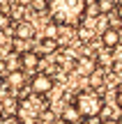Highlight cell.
Listing matches in <instances>:
<instances>
[{
	"instance_id": "1",
	"label": "cell",
	"mask_w": 122,
	"mask_h": 124,
	"mask_svg": "<svg viewBox=\"0 0 122 124\" xmlns=\"http://www.w3.org/2000/svg\"><path fill=\"white\" fill-rule=\"evenodd\" d=\"M46 9L51 14V23L74 28V25L83 23L88 5H85V0H49Z\"/></svg>"
},
{
	"instance_id": "5",
	"label": "cell",
	"mask_w": 122,
	"mask_h": 124,
	"mask_svg": "<svg viewBox=\"0 0 122 124\" xmlns=\"http://www.w3.org/2000/svg\"><path fill=\"white\" fill-rule=\"evenodd\" d=\"M120 41H122V35H120L118 28H106V30L101 32V44H104V48L113 51V48L120 46Z\"/></svg>"
},
{
	"instance_id": "24",
	"label": "cell",
	"mask_w": 122,
	"mask_h": 124,
	"mask_svg": "<svg viewBox=\"0 0 122 124\" xmlns=\"http://www.w3.org/2000/svg\"><path fill=\"white\" fill-rule=\"evenodd\" d=\"M2 85H5V80H2V76H0V87H2Z\"/></svg>"
},
{
	"instance_id": "15",
	"label": "cell",
	"mask_w": 122,
	"mask_h": 124,
	"mask_svg": "<svg viewBox=\"0 0 122 124\" xmlns=\"http://www.w3.org/2000/svg\"><path fill=\"white\" fill-rule=\"evenodd\" d=\"M9 23H12V16H9L7 12H0V30H5Z\"/></svg>"
},
{
	"instance_id": "4",
	"label": "cell",
	"mask_w": 122,
	"mask_h": 124,
	"mask_svg": "<svg viewBox=\"0 0 122 124\" xmlns=\"http://www.w3.org/2000/svg\"><path fill=\"white\" fill-rule=\"evenodd\" d=\"M30 90L39 97V94H46L53 90V78H51V74H46V71H39V74H35L30 78Z\"/></svg>"
},
{
	"instance_id": "19",
	"label": "cell",
	"mask_w": 122,
	"mask_h": 124,
	"mask_svg": "<svg viewBox=\"0 0 122 124\" xmlns=\"http://www.w3.org/2000/svg\"><path fill=\"white\" fill-rule=\"evenodd\" d=\"M99 124H118V117H113V120H101Z\"/></svg>"
},
{
	"instance_id": "8",
	"label": "cell",
	"mask_w": 122,
	"mask_h": 124,
	"mask_svg": "<svg viewBox=\"0 0 122 124\" xmlns=\"http://www.w3.org/2000/svg\"><path fill=\"white\" fill-rule=\"evenodd\" d=\"M37 67H39V55H37L35 51H25V53H21V69L35 71Z\"/></svg>"
},
{
	"instance_id": "23",
	"label": "cell",
	"mask_w": 122,
	"mask_h": 124,
	"mask_svg": "<svg viewBox=\"0 0 122 124\" xmlns=\"http://www.w3.org/2000/svg\"><path fill=\"white\" fill-rule=\"evenodd\" d=\"M9 5V0H0V7H7Z\"/></svg>"
},
{
	"instance_id": "12",
	"label": "cell",
	"mask_w": 122,
	"mask_h": 124,
	"mask_svg": "<svg viewBox=\"0 0 122 124\" xmlns=\"http://www.w3.org/2000/svg\"><path fill=\"white\" fill-rule=\"evenodd\" d=\"M118 5V0H95V7L99 9V14H111Z\"/></svg>"
},
{
	"instance_id": "16",
	"label": "cell",
	"mask_w": 122,
	"mask_h": 124,
	"mask_svg": "<svg viewBox=\"0 0 122 124\" xmlns=\"http://www.w3.org/2000/svg\"><path fill=\"white\" fill-rule=\"evenodd\" d=\"M115 103H118V108L122 110V83L118 85V90H115Z\"/></svg>"
},
{
	"instance_id": "6",
	"label": "cell",
	"mask_w": 122,
	"mask_h": 124,
	"mask_svg": "<svg viewBox=\"0 0 122 124\" xmlns=\"http://www.w3.org/2000/svg\"><path fill=\"white\" fill-rule=\"evenodd\" d=\"M97 58H90V55H81V58L76 60V71L81 76H92L97 71Z\"/></svg>"
},
{
	"instance_id": "18",
	"label": "cell",
	"mask_w": 122,
	"mask_h": 124,
	"mask_svg": "<svg viewBox=\"0 0 122 124\" xmlns=\"http://www.w3.org/2000/svg\"><path fill=\"white\" fill-rule=\"evenodd\" d=\"M0 124H21L18 117H5V120H0Z\"/></svg>"
},
{
	"instance_id": "22",
	"label": "cell",
	"mask_w": 122,
	"mask_h": 124,
	"mask_svg": "<svg viewBox=\"0 0 122 124\" xmlns=\"http://www.w3.org/2000/svg\"><path fill=\"white\" fill-rule=\"evenodd\" d=\"M32 0H18V7H25V5H30Z\"/></svg>"
},
{
	"instance_id": "20",
	"label": "cell",
	"mask_w": 122,
	"mask_h": 124,
	"mask_svg": "<svg viewBox=\"0 0 122 124\" xmlns=\"http://www.w3.org/2000/svg\"><path fill=\"white\" fill-rule=\"evenodd\" d=\"M51 124H67V122H65L62 117H55V120H51Z\"/></svg>"
},
{
	"instance_id": "3",
	"label": "cell",
	"mask_w": 122,
	"mask_h": 124,
	"mask_svg": "<svg viewBox=\"0 0 122 124\" xmlns=\"http://www.w3.org/2000/svg\"><path fill=\"white\" fill-rule=\"evenodd\" d=\"M41 113H44V101H41L37 94L18 101V115L16 117L21 120V124H37L39 117H41Z\"/></svg>"
},
{
	"instance_id": "13",
	"label": "cell",
	"mask_w": 122,
	"mask_h": 124,
	"mask_svg": "<svg viewBox=\"0 0 122 124\" xmlns=\"http://www.w3.org/2000/svg\"><path fill=\"white\" fill-rule=\"evenodd\" d=\"M92 35H95L92 28H88V25H81V28H78V39H81V41H90Z\"/></svg>"
},
{
	"instance_id": "10",
	"label": "cell",
	"mask_w": 122,
	"mask_h": 124,
	"mask_svg": "<svg viewBox=\"0 0 122 124\" xmlns=\"http://www.w3.org/2000/svg\"><path fill=\"white\" fill-rule=\"evenodd\" d=\"M60 117H62L67 124H74V122H78V120H81V115H78V110L74 108V103L65 106V108H62V113H60Z\"/></svg>"
},
{
	"instance_id": "21",
	"label": "cell",
	"mask_w": 122,
	"mask_h": 124,
	"mask_svg": "<svg viewBox=\"0 0 122 124\" xmlns=\"http://www.w3.org/2000/svg\"><path fill=\"white\" fill-rule=\"evenodd\" d=\"M115 9H118V14L122 16V0H118V5H115Z\"/></svg>"
},
{
	"instance_id": "11",
	"label": "cell",
	"mask_w": 122,
	"mask_h": 124,
	"mask_svg": "<svg viewBox=\"0 0 122 124\" xmlns=\"http://www.w3.org/2000/svg\"><path fill=\"white\" fill-rule=\"evenodd\" d=\"M23 80H25V76H23V69H16V71H9V74H7V83L12 85V87H21Z\"/></svg>"
},
{
	"instance_id": "25",
	"label": "cell",
	"mask_w": 122,
	"mask_h": 124,
	"mask_svg": "<svg viewBox=\"0 0 122 124\" xmlns=\"http://www.w3.org/2000/svg\"><path fill=\"white\" fill-rule=\"evenodd\" d=\"M118 124H122V115H120V117H118Z\"/></svg>"
},
{
	"instance_id": "17",
	"label": "cell",
	"mask_w": 122,
	"mask_h": 124,
	"mask_svg": "<svg viewBox=\"0 0 122 124\" xmlns=\"http://www.w3.org/2000/svg\"><path fill=\"white\" fill-rule=\"evenodd\" d=\"M9 101H5L2 108H7V110H14V108H18V101H14V97H7Z\"/></svg>"
},
{
	"instance_id": "7",
	"label": "cell",
	"mask_w": 122,
	"mask_h": 124,
	"mask_svg": "<svg viewBox=\"0 0 122 124\" xmlns=\"http://www.w3.org/2000/svg\"><path fill=\"white\" fill-rule=\"evenodd\" d=\"M58 41L55 39H49V37H41L39 39V44H37V48H35V53L37 55H53L55 51H58Z\"/></svg>"
},
{
	"instance_id": "9",
	"label": "cell",
	"mask_w": 122,
	"mask_h": 124,
	"mask_svg": "<svg viewBox=\"0 0 122 124\" xmlns=\"http://www.w3.org/2000/svg\"><path fill=\"white\" fill-rule=\"evenodd\" d=\"M32 37H35V28H32V23L18 21V23H16V39L28 41V39H32Z\"/></svg>"
},
{
	"instance_id": "2",
	"label": "cell",
	"mask_w": 122,
	"mask_h": 124,
	"mask_svg": "<svg viewBox=\"0 0 122 124\" xmlns=\"http://www.w3.org/2000/svg\"><path fill=\"white\" fill-rule=\"evenodd\" d=\"M74 108L78 110L81 120H90V117H99L101 108H104V99L95 90H83L74 97Z\"/></svg>"
},
{
	"instance_id": "14",
	"label": "cell",
	"mask_w": 122,
	"mask_h": 124,
	"mask_svg": "<svg viewBox=\"0 0 122 124\" xmlns=\"http://www.w3.org/2000/svg\"><path fill=\"white\" fill-rule=\"evenodd\" d=\"M58 30H60V25L49 23V25H46V30H44V37H49V39H55V41H58Z\"/></svg>"
}]
</instances>
